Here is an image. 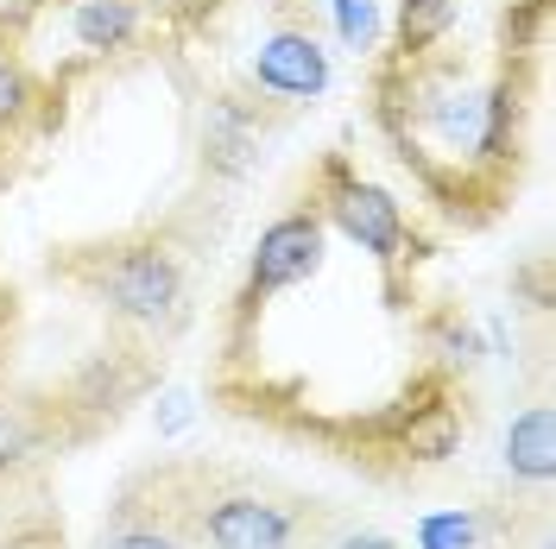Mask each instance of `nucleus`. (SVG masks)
Here are the masks:
<instances>
[{"mask_svg":"<svg viewBox=\"0 0 556 549\" xmlns=\"http://www.w3.org/2000/svg\"><path fill=\"white\" fill-rule=\"evenodd\" d=\"M329 7H336V33H342V44H354V51H374V38H380L374 0H329Z\"/></svg>","mask_w":556,"mask_h":549,"instance_id":"obj_14","label":"nucleus"},{"mask_svg":"<svg viewBox=\"0 0 556 549\" xmlns=\"http://www.w3.org/2000/svg\"><path fill=\"white\" fill-rule=\"evenodd\" d=\"M437 347H443L450 367H475V360H481V335H475L468 322H450V329L437 335Z\"/></svg>","mask_w":556,"mask_h":549,"instance_id":"obj_15","label":"nucleus"},{"mask_svg":"<svg viewBox=\"0 0 556 549\" xmlns=\"http://www.w3.org/2000/svg\"><path fill=\"white\" fill-rule=\"evenodd\" d=\"M190 524H197L203 549H304L316 512L260 481L222 474V468H190Z\"/></svg>","mask_w":556,"mask_h":549,"instance_id":"obj_2","label":"nucleus"},{"mask_svg":"<svg viewBox=\"0 0 556 549\" xmlns=\"http://www.w3.org/2000/svg\"><path fill=\"white\" fill-rule=\"evenodd\" d=\"M203 145L208 158L222 165V171H247V152H253V127H247V114L235 102H215L203 120Z\"/></svg>","mask_w":556,"mask_h":549,"instance_id":"obj_11","label":"nucleus"},{"mask_svg":"<svg viewBox=\"0 0 556 549\" xmlns=\"http://www.w3.org/2000/svg\"><path fill=\"white\" fill-rule=\"evenodd\" d=\"M139 33V0H70V38L83 51H121Z\"/></svg>","mask_w":556,"mask_h":549,"instance_id":"obj_8","label":"nucleus"},{"mask_svg":"<svg viewBox=\"0 0 556 549\" xmlns=\"http://www.w3.org/2000/svg\"><path fill=\"white\" fill-rule=\"evenodd\" d=\"M316 266H323V215H316V208H291V215H278L273 228L260 234V246H253L241 304H260V297H278V291L304 284V278H316Z\"/></svg>","mask_w":556,"mask_h":549,"instance_id":"obj_5","label":"nucleus"},{"mask_svg":"<svg viewBox=\"0 0 556 549\" xmlns=\"http://www.w3.org/2000/svg\"><path fill=\"white\" fill-rule=\"evenodd\" d=\"M0 549H64V531H51V524H26V531H13Z\"/></svg>","mask_w":556,"mask_h":549,"instance_id":"obj_17","label":"nucleus"},{"mask_svg":"<svg viewBox=\"0 0 556 549\" xmlns=\"http://www.w3.org/2000/svg\"><path fill=\"white\" fill-rule=\"evenodd\" d=\"M253 82L278 102H316L329 89V51L311 33H273L253 58Z\"/></svg>","mask_w":556,"mask_h":549,"instance_id":"obj_6","label":"nucleus"},{"mask_svg":"<svg viewBox=\"0 0 556 549\" xmlns=\"http://www.w3.org/2000/svg\"><path fill=\"white\" fill-rule=\"evenodd\" d=\"M76 278L89 284V297L139 335H177L190 322V278L165 241H114L102 253H89Z\"/></svg>","mask_w":556,"mask_h":549,"instance_id":"obj_1","label":"nucleus"},{"mask_svg":"<svg viewBox=\"0 0 556 549\" xmlns=\"http://www.w3.org/2000/svg\"><path fill=\"white\" fill-rule=\"evenodd\" d=\"M417 549H481V512H430V518H417Z\"/></svg>","mask_w":556,"mask_h":549,"instance_id":"obj_13","label":"nucleus"},{"mask_svg":"<svg viewBox=\"0 0 556 549\" xmlns=\"http://www.w3.org/2000/svg\"><path fill=\"white\" fill-rule=\"evenodd\" d=\"M316 215H329L348 241L361 253H374L380 266L405 259V241H412L405 208L392 203L380 183H367L348 158H323V171H316Z\"/></svg>","mask_w":556,"mask_h":549,"instance_id":"obj_4","label":"nucleus"},{"mask_svg":"<svg viewBox=\"0 0 556 549\" xmlns=\"http://www.w3.org/2000/svg\"><path fill=\"white\" fill-rule=\"evenodd\" d=\"M190 468H146L114 493L96 549H190Z\"/></svg>","mask_w":556,"mask_h":549,"instance_id":"obj_3","label":"nucleus"},{"mask_svg":"<svg viewBox=\"0 0 556 549\" xmlns=\"http://www.w3.org/2000/svg\"><path fill=\"white\" fill-rule=\"evenodd\" d=\"M323 549H399V544H392L386 531H367V524H348V531H336V537H329Z\"/></svg>","mask_w":556,"mask_h":549,"instance_id":"obj_16","label":"nucleus"},{"mask_svg":"<svg viewBox=\"0 0 556 549\" xmlns=\"http://www.w3.org/2000/svg\"><path fill=\"white\" fill-rule=\"evenodd\" d=\"M38 455H45V423L0 392V481H13L20 468H33Z\"/></svg>","mask_w":556,"mask_h":549,"instance_id":"obj_10","label":"nucleus"},{"mask_svg":"<svg viewBox=\"0 0 556 549\" xmlns=\"http://www.w3.org/2000/svg\"><path fill=\"white\" fill-rule=\"evenodd\" d=\"M462 20V0H399V64L437 51Z\"/></svg>","mask_w":556,"mask_h":549,"instance_id":"obj_9","label":"nucleus"},{"mask_svg":"<svg viewBox=\"0 0 556 549\" xmlns=\"http://www.w3.org/2000/svg\"><path fill=\"white\" fill-rule=\"evenodd\" d=\"M33 102H38L33 69H26V58H20V44H13V38H0V139L26 127Z\"/></svg>","mask_w":556,"mask_h":549,"instance_id":"obj_12","label":"nucleus"},{"mask_svg":"<svg viewBox=\"0 0 556 549\" xmlns=\"http://www.w3.org/2000/svg\"><path fill=\"white\" fill-rule=\"evenodd\" d=\"M506 474L531 486H551L556 474V417L551 405H525L513 423H506Z\"/></svg>","mask_w":556,"mask_h":549,"instance_id":"obj_7","label":"nucleus"}]
</instances>
